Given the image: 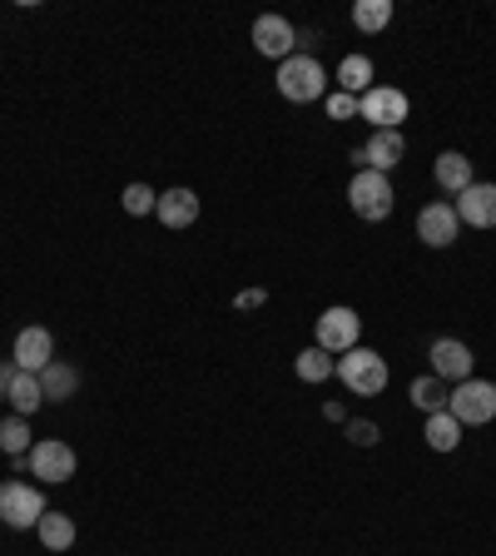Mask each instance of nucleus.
Wrapping results in <instances>:
<instances>
[{"mask_svg": "<svg viewBox=\"0 0 496 556\" xmlns=\"http://www.w3.org/2000/svg\"><path fill=\"white\" fill-rule=\"evenodd\" d=\"M457 219L472 224V229H496V185H472L457 194Z\"/></svg>", "mask_w": 496, "mask_h": 556, "instance_id": "nucleus-14", "label": "nucleus"}, {"mask_svg": "<svg viewBox=\"0 0 496 556\" xmlns=\"http://www.w3.org/2000/svg\"><path fill=\"white\" fill-rule=\"evenodd\" d=\"M432 378H442V382H467L472 378V348L467 343H457V338H437V343H432Z\"/></svg>", "mask_w": 496, "mask_h": 556, "instance_id": "nucleus-13", "label": "nucleus"}, {"mask_svg": "<svg viewBox=\"0 0 496 556\" xmlns=\"http://www.w3.org/2000/svg\"><path fill=\"white\" fill-rule=\"evenodd\" d=\"M358 333H363V318L353 308H328L323 318H318V348H323V353L358 348Z\"/></svg>", "mask_w": 496, "mask_h": 556, "instance_id": "nucleus-9", "label": "nucleus"}, {"mask_svg": "<svg viewBox=\"0 0 496 556\" xmlns=\"http://www.w3.org/2000/svg\"><path fill=\"white\" fill-rule=\"evenodd\" d=\"M347 438L358 442V447H372V442H378V428H372V422H347Z\"/></svg>", "mask_w": 496, "mask_h": 556, "instance_id": "nucleus-28", "label": "nucleus"}, {"mask_svg": "<svg viewBox=\"0 0 496 556\" xmlns=\"http://www.w3.org/2000/svg\"><path fill=\"white\" fill-rule=\"evenodd\" d=\"M333 372L343 378V388L353 397H378L382 388H387V358L372 353V348H347Z\"/></svg>", "mask_w": 496, "mask_h": 556, "instance_id": "nucleus-2", "label": "nucleus"}, {"mask_svg": "<svg viewBox=\"0 0 496 556\" xmlns=\"http://www.w3.org/2000/svg\"><path fill=\"white\" fill-rule=\"evenodd\" d=\"M25 467H30V477H40V482H69L75 477V447L69 442H55V438H40L30 452H25Z\"/></svg>", "mask_w": 496, "mask_h": 556, "instance_id": "nucleus-6", "label": "nucleus"}, {"mask_svg": "<svg viewBox=\"0 0 496 556\" xmlns=\"http://www.w3.org/2000/svg\"><path fill=\"white\" fill-rule=\"evenodd\" d=\"M5 403H11L21 417H30L35 407L46 403V388H40V372H15V382H11V397H5Z\"/></svg>", "mask_w": 496, "mask_h": 556, "instance_id": "nucleus-18", "label": "nucleus"}, {"mask_svg": "<svg viewBox=\"0 0 496 556\" xmlns=\"http://www.w3.org/2000/svg\"><path fill=\"white\" fill-rule=\"evenodd\" d=\"M457 229H462V219H457V208H452L447 199H437V204H428L417 214V239L428 243V249H452Z\"/></svg>", "mask_w": 496, "mask_h": 556, "instance_id": "nucleus-8", "label": "nucleus"}, {"mask_svg": "<svg viewBox=\"0 0 496 556\" xmlns=\"http://www.w3.org/2000/svg\"><path fill=\"white\" fill-rule=\"evenodd\" d=\"M35 532H40V542H46V552H69V546H75V521H69L65 511H46Z\"/></svg>", "mask_w": 496, "mask_h": 556, "instance_id": "nucleus-19", "label": "nucleus"}, {"mask_svg": "<svg viewBox=\"0 0 496 556\" xmlns=\"http://www.w3.org/2000/svg\"><path fill=\"white\" fill-rule=\"evenodd\" d=\"M154 204H160V194H154L150 185H129L125 189V208H129V214H154Z\"/></svg>", "mask_w": 496, "mask_h": 556, "instance_id": "nucleus-26", "label": "nucleus"}, {"mask_svg": "<svg viewBox=\"0 0 496 556\" xmlns=\"http://www.w3.org/2000/svg\"><path fill=\"white\" fill-rule=\"evenodd\" d=\"M46 517V497L35 482H0V521L11 532H25V527H40Z\"/></svg>", "mask_w": 496, "mask_h": 556, "instance_id": "nucleus-5", "label": "nucleus"}, {"mask_svg": "<svg viewBox=\"0 0 496 556\" xmlns=\"http://www.w3.org/2000/svg\"><path fill=\"white\" fill-rule=\"evenodd\" d=\"M333 368H338V358H328V353H323L318 343L303 348L298 363H293V372H298L303 382H328V378H333Z\"/></svg>", "mask_w": 496, "mask_h": 556, "instance_id": "nucleus-22", "label": "nucleus"}, {"mask_svg": "<svg viewBox=\"0 0 496 556\" xmlns=\"http://www.w3.org/2000/svg\"><path fill=\"white\" fill-rule=\"evenodd\" d=\"M353 25L368 35L387 30V25H393V0H358V5H353Z\"/></svg>", "mask_w": 496, "mask_h": 556, "instance_id": "nucleus-23", "label": "nucleus"}, {"mask_svg": "<svg viewBox=\"0 0 496 556\" xmlns=\"http://www.w3.org/2000/svg\"><path fill=\"white\" fill-rule=\"evenodd\" d=\"M447 397H452V393H447V382L432 378V372H428V378H417V382H412V403L422 407L428 417H432V413H442V407H447Z\"/></svg>", "mask_w": 496, "mask_h": 556, "instance_id": "nucleus-24", "label": "nucleus"}, {"mask_svg": "<svg viewBox=\"0 0 496 556\" xmlns=\"http://www.w3.org/2000/svg\"><path fill=\"white\" fill-rule=\"evenodd\" d=\"M397 160H403V135H397V129H372L368 144L353 150V164H358V169H378V174H387Z\"/></svg>", "mask_w": 496, "mask_h": 556, "instance_id": "nucleus-12", "label": "nucleus"}, {"mask_svg": "<svg viewBox=\"0 0 496 556\" xmlns=\"http://www.w3.org/2000/svg\"><path fill=\"white\" fill-rule=\"evenodd\" d=\"M432 174H437V185L447 189V194H462V189H472V185H476V179H472V160H467V154H457V150L437 154Z\"/></svg>", "mask_w": 496, "mask_h": 556, "instance_id": "nucleus-16", "label": "nucleus"}, {"mask_svg": "<svg viewBox=\"0 0 496 556\" xmlns=\"http://www.w3.org/2000/svg\"><path fill=\"white\" fill-rule=\"evenodd\" d=\"M278 94L289 104H313V100H323L328 94V70L318 65L313 55H289L283 65H278Z\"/></svg>", "mask_w": 496, "mask_h": 556, "instance_id": "nucleus-1", "label": "nucleus"}, {"mask_svg": "<svg viewBox=\"0 0 496 556\" xmlns=\"http://www.w3.org/2000/svg\"><path fill=\"white\" fill-rule=\"evenodd\" d=\"M358 115L372 119V129H397L407 119V94L393 85H368V94H358Z\"/></svg>", "mask_w": 496, "mask_h": 556, "instance_id": "nucleus-7", "label": "nucleus"}, {"mask_svg": "<svg viewBox=\"0 0 496 556\" xmlns=\"http://www.w3.org/2000/svg\"><path fill=\"white\" fill-rule=\"evenodd\" d=\"M254 46H258V55H268V60H283L293 55V46H298V30H293L283 15H258L254 21Z\"/></svg>", "mask_w": 496, "mask_h": 556, "instance_id": "nucleus-11", "label": "nucleus"}, {"mask_svg": "<svg viewBox=\"0 0 496 556\" xmlns=\"http://www.w3.org/2000/svg\"><path fill=\"white\" fill-rule=\"evenodd\" d=\"M328 115H333V119H353V115H358V100H353V94H343V90H333V94H328Z\"/></svg>", "mask_w": 496, "mask_h": 556, "instance_id": "nucleus-27", "label": "nucleus"}, {"mask_svg": "<svg viewBox=\"0 0 496 556\" xmlns=\"http://www.w3.org/2000/svg\"><path fill=\"white\" fill-rule=\"evenodd\" d=\"M154 214H160L164 229H189L199 219V194L194 189H169V194H160Z\"/></svg>", "mask_w": 496, "mask_h": 556, "instance_id": "nucleus-15", "label": "nucleus"}, {"mask_svg": "<svg viewBox=\"0 0 496 556\" xmlns=\"http://www.w3.org/2000/svg\"><path fill=\"white\" fill-rule=\"evenodd\" d=\"M40 388H46V403H65V397H75V388H80V372L55 358L46 372H40Z\"/></svg>", "mask_w": 496, "mask_h": 556, "instance_id": "nucleus-17", "label": "nucleus"}, {"mask_svg": "<svg viewBox=\"0 0 496 556\" xmlns=\"http://www.w3.org/2000/svg\"><path fill=\"white\" fill-rule=\"evenodd\" d=\"M30 447H35V442H30V422H25L21 413L5 417V422H0V452H11V457H25Z\"/></svg>", "mask_w": 496, "mask_h": 556, "instance_id": "nucleus-25", "label": "nucleus"}, {"mask_svg": "<svg viewBox=\"0 0 496 556\" xmlns=\"http://www.w3.org/2000/svg\"><path fill=\"white\" fill-rule=\"evenodd\" d=\"M457 442H462V422L442 407V413L428 417V447L432 452H457Z\"/></svg>", "mask_w": 496, "mask_h": 556, "instance_id": "nucleus-20", "label": "nucleus"}, {"mask_svg": "<svg viewBox=\"0 0 496 556\" xmlns=\"http://www.w3.org/2000/svg\"><path fill=\"white\" fill-rule=\"evenodd\" d=\"M368 80H372V60L368 55H347L343 65H338V90L343 94H368Z\"/></svg>", "mask_w": 496, "mask_h": 556, "instance_id": "nucleus-21", "label": "nucleus"}, {"mask_svg": "<svg viewBox=\"0 0 496 556\" xmlns=\"http://www.w3.org/2000/svg\"><path fill=\"white\" fill-rule=\"evenodd\" d=\"M347 204H353V214L368 219V224L387 219V214H393V185H387V174L358 169L353 174V185H347Z\"/></svg>", "mask_w": 496, "mask_h": 556, "instance_id": "nucleus-4", "label": "nucleus"}, {"mask_svg": "<svg viewBox=\"0 0 496 556\" xmlns=\"http://www.w3.org/2000/svg\"><path fill=\"white\" fill-rule=\"evenodd\" d=\"M50 363H55V338H50V328L30 324L15 333V368L21 372H46Z\"/></svg>", "mask_w": 496, "mask_h": 556, "instance_id": "nucleus-10", "label": "nucleus"}, {"mask_svg": "<svg viewBox=\"0 0 496 556\" xmlns=\"http://www.w3.org/2000/svg\"><path fill=\"white\" fill-rule=\"evenodd\" d=\"M15 363H0V397H11V382H15Z\"/></svg>", "mask_w": 496, "mask_h": 556, "instance_id": "nucleus-29", "label": "nucleus"}, {"mask_svg": "<svg viewBox=\"0 0 496 556\" xmlns=\"http://www.w3.org/2000/svg\"><path fill=\"white\" fill-rule=\"evenodd\" d=\"M447 413L457 417L462 428H486L496 417V382H486V378L457 382V393L447 397Z\"/></svg>", "mask_w": 496, "mask_h": 556, "instance_id": "nucleus-3", "label": "nucleus"}]
</instances>
